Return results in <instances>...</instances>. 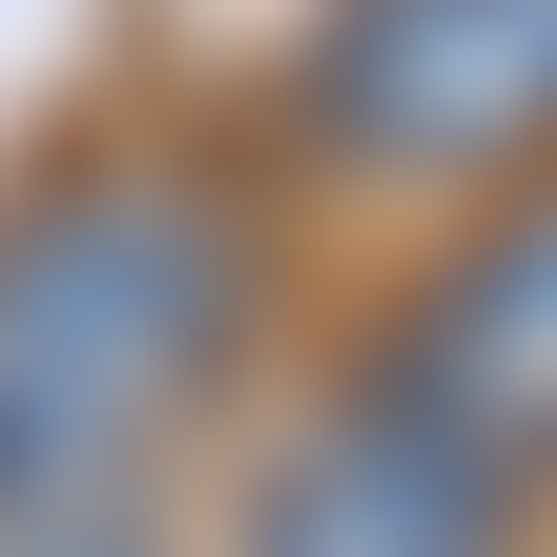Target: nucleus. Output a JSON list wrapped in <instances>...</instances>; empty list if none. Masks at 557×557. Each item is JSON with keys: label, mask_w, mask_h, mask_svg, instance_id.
I'll use <instances>...</instances> for the list:
<instances>
[{"label": "nucleus", "mask_w": 557, "mask_h": 557, "mask_svg": "<svg viewBox=\"0 0 557 557\" xmlns=\"http://www.w3.org/2000/svg\"><path fill=\"white\" fill-rule=\"evenodd\" d=\"M331 186H517L557 165V0H331L289 83Z\"/></svg>", "instance_id": "obj_2"}, {"label": "nucleus", "mask_w": 557, "mask_h": 557, "mask_svg": "<svg viewBox=\"0 0 557 557\" xmlns=\"http://www.w3.org/2000/svg\"><path fill=\"white\" fill-rule=\"evenodd\" d=\"M372 372H393V393H434L517 496H557V165L475 186V227L413 269V310L372 331Z\"/></svg>", "instance_id": "obj_4"}, {"label": "nucleus", "mask_w": 557, "mask_h": 557, "mask_svg": "<svg viewBox=\"0 0 557 557\" xmlns=\"http://www.w3.org/2000/svg\"><path fill=\"white\" fill-rule=\"evenodd\" d=\"M0 557H145V517H62V537H0Z\"/></svg>", "instance_id": "obj_5"}, {"label": "nucleus", "mask_w": 557, "mask_h": 557, "mask_svg": "<svg viewBox=\"0 0 557 557\" xmlns=\"http://www.w3.org/2000/svg\"><path fill=\"white\" fill-rule=\"evenodd\" d=\"M537 537V496L434 413V393H393V372H331L310 393V434L248 475V517L227 557H517Z\"/></svg>", "instance_id": "obj_3"}, {"label": "nucleus", "mask_w": 557, "mask_h": 557, "mask_svg": "<svg viewBox=\"0 0 557 557\" xmlns=\"http://www.w3.org/2000/svg\"><path fill=\"white\" fill-rule=\"evenodd\" d=\"M269 289L248 186H207L186 145H83L0 207V537L62 517H145L165 434L227 393Z\"/></svg>", "instance_id": "obj_1"}]
</instances>
